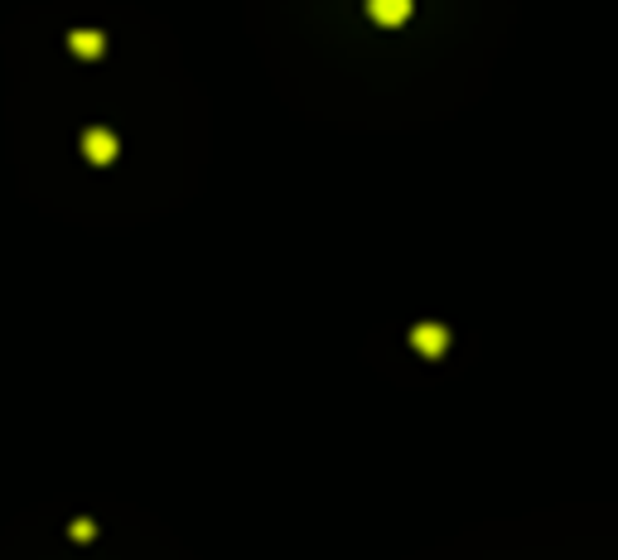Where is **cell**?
<instances>
[{
    "instance_id": "cell-1",
    "label": "cell",
    "mask_w": 618,
    "mask_h": 560,
    "mask_svg": "<svg viewBox=\"0 0 618 560\" xmlns=\"http://www.w3.org/2000/svg\"><path fill=\"white\" fill-rule=\"evenodd\" d=\"M377 25H406L411 20V0H367Z\"/></svg>"
},
{
    "instance_id": "cell-2",
    "label": "cell",
    "mask_w": 618,
    "mask_h": 560,
    "mask_svg": "<svg viewBox=\"0 0 618 560\" xmlns=\"http://www.w3.org/2000/svg\"><path fill=\"white\" fill-rule=\"evenodd\" d=\"M411 343H415V348H421L425 357H439V353H445V329H439V324H421V329L411 333Z\"/></svg>"
},
{
    "instance_id": "cell-4",
    "label": "cell",
    "mask_w": 618,
    "mask_h": 560,
    "mask_svg": "<svg viewBox=\"0 0 618 560\" xmlns=\"http://www.w3.org/2000/svg\"><path fill=\"white\" fill-rule=\"evenodd\" d=\"M73 54H82V58H97L102 54V34H73Z\"/></svg>"
},
{
    "instance_id": "cell-3",
    "label": "cell",
    "mask_w": 618,
    "mask_h": 560,
    "mask_svg": "<svg viewBox=\"0 0 618 560\" xmlns=\"http://www.w3.org/2000/svg\"><path fill=\"white\" fill-rule=\"evenodd\" d=\"M88 155H92L97 164L116 160V136H112V130H92V136H88Z\"/></svg>"
}]
</instances>
